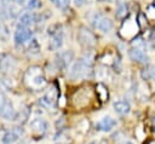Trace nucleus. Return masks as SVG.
I'll list each match as a JSON object with an SVG mask.
<instances>
[{"mask_svg":"<svg viewBox=\"0 0 155 144\" xmlns=\"http://www.w3.org/2000/svg\"><path fill=\"white\" fill-rule=\"evenodd\" d=\"M91 23L93 24V27L97 30H99L102 33H110L113 30V28H114L113 21L110 18H108V17L98 13V12H94L93 13V16L91 18Z\"/></svg>","mask_w":155,"mask_h":144,"instance_id":"4","label":"nucleus"},{"mask_svg":"<svg viewBox=\"0 0 155 144\" xmlns=\"http://www.w3.org/2000/svg\"><path fill=\"white\" fill-rule=\"evenodd\" d=\"M56 102H57V92L54 87H51L40 99H39V104L46 109H52L56 106Z\"/></svg>","mask_w":155,"mask_h":144,"instance_id":"9","label":"nucleus"},{"mask_svg":"<svg viewBox=\"0 0 155 144\" xmlns=\"http://www.w3.org/2000/svg\"><path fill=\"white\" fill-rule=\"evenodd\" d=\"M8 29H7V27L6 25H4V24H0V40H2V41H7V39H8Z\"/></svg>","mask_w":155,"mask_h":144,"instance_id":"20","label":"nucleus"},{"mask_svg":"<svg viewBox=\"0 0 155 144\" xmlns=\"http://www.w3.org/2000/svg\"><path fill=\"white\" fill-rule=\"evenodd\" d=\"M40 2H41L40 0H28L27 4H25V6H24V8H27V10L38 8V7H40V5H41Z\"/></svg>","mask_w":155,"mask_h":144,"instance_id":"19","label":"nucleus"},{"mask_svg":"<svg viewBox=\"0 0 155 144\" xmlns=\"http://www.w3.org/2000/svg\"><path fill=\"white\" fill-rule=\"evenodd\" d=\"M87 144H96L94 142H90V143H87Z\"/></svg>","mask_w":155,"mask_h":144,"instance_id":"29","label":"nucleus"},{"mask_svg":"<svg viewBox=\"0 0 155 144\" xmlns=\"http://www.w3.org/2000/svg\"><path fill=\"white\" fill-rule=\"evenodd\" d=\"M47 122L42 117H35L30 121V129L36 134H42L47 131Z\"/></svg>","mask_w":155,"mask_h":144,"instance_id":"13","label":"nucleus"},{"mask_svg":"<svg viewBox=\"0 0 155 144\" xmlns=\"http://www.w3.org/2000/svg\"><path fill=\"white\" fill-rule=\"evenodd\" d=\"M47 35H50L47 48L50 51H57L63 45V28L61 24L54 23L47 28Z\"/></svg>","mask_w":155,"mask_h":144,"instance_id":"3","label":"nucleus"},{"mask_svg":"<svg viewBox=\"0 0 155 144\" xmlns=\"http://www.w3.org/2000/svg\"><path fill=\"white\" fill-rule=\"evenodd\" d=\"M113 108H114V111L119 115H127L130 111H131V105L127 100H124V99H120V100H116L113 103Z\"/></svg>","mask_w":155,"mask_h":144,"instance_id":"15","label":"nucleus"},{"mask_svg":"<svg viewBox=\"0 0 155 144\" xmlns=\"http://www.w3.org/2000/svg\"><path fill=\"white\" fill-rule=\"evenodd\" d=\"M151 79H154V81H155V68H153V70H151Z\"/></svg>","mask_w":155,"mask_h":144,"instance_id":"26","label":"nucleus"},{"mask_svg":"<svg viewBox=\"0 0 155 144\" xmlns=\"http://www.w3.org/2000/svg\"><path fill=\"white\" fill-rule=\"evenodd\" d=\"M74 59V52L71 50H63L56 53L54 56V64L57 69L65 70Z\"/></svg>","mask_w":155,"mask_h":144,"instance_id":"7","label":"nucleus"},{"mask_svg":"<svg viewBox=\"0 0 155 144\" xmlns=\"http://www.w3.org/2000/svg\"><path fill=\"white\" fill-rule=\"evenodd\" d=\"M85 2H86V0H74V4L76 6H82Z\"/></svg>","mask_w":155,"mask_h":144,"instance_id":"25","label":"nucleus"},{"mask_svg":"<svg viewBox=\"0 0 155 144\" xmlns=\"http://www.w3.org/2000/svg\"><path fill=\"white\" fill-rule=\"evenodd\" d=\"M15 42L16 45H23L27 41H30L33 39V31L30 28H25L22 25H17L15 30Z\"/></svg>","mask_w":155,"mask_h":144,"instance_id":"8","label":"nucleus"},{"mask_svg":"<svg viewBox=\"0 0 155 144\" xmlns=\"http://www.w3.org/2000/svg\"><path fill=\"white\" fill-rule=\"evenodd\" d=\"M151 70H153V68H150V67H147L145 69H143L142 70V77L144 80H150L151 79Z\"/></svg>","mask_w":155,"mask_h":144,"instance_id":"23","label":"nucleus"},{"mask_svg":"<svg viewBox=\"0 0 155 144\" xmlns=\"http://www.w3.org/2000/svg\"><path fill=\"white\" fill-rule=\"evenodd\" d=\"M76 40L79 41V44L86 48L93 47L97 44V39L96 35L93 34V31H91L90 29H87L86 27H80L79 31L76 34Z\"/></svg>","mask_w":155,"mask_h":144,"instance_id":"6","label":"nucleus"},{"mask_svg":"<svg viewBox=\"0 0 155 144\" xmlns=\"http://www.w3.org/2000/svg\"><path fill=\"white\" fill-rule=\"evenodd\" d=\"M122 144H134V143L131 140H125V142H122Z\"/></svg>","mask_w":155,"mask_h":144,"instance_id":"27","label":"nucleus"},{"mask_svg":"<svg viewBox=\"0 0 155 144\" xmlns=\"http://www.w3.org/2000/svg\"><path fill=\"white\" fill-rule=\"evenodd\" d=\"M18 144H29V143H27V142H19Z\"/></svg>","mask_w":155,"mask_h":144,"instance_id":"28","label":"nucleus"},{"mask_svg":"<svg viewBox=\"0 0 155 144\" xmlns=\"http://www.w3.org/2000/svg\"><path fill=\"white\" fill-rule=\"evenodd\" d=\"M154 125H155V117H154Z\"/></svg>","mask_w":155,"mask_h":144,"instance_id":"30","label":"nucleus"},{"mask_svg":"<svg viewBox=\"0 0 155 144\" xmlns=\"http://www.w3.org/2000/svg\"><path fill=\"white\" fill-rule=\"evenodd\" d=\"M51 2H53L57 7H59V8H65V7H68L69 6V2H70V0H50Z\"/></svg>","mask_w":155,"mask_h":144,"instance_id":"22","label":"nucleus"},{"mask_svg":"<svg viewBox=\"0 0 155 144\" xmlns=\"http://www.w3.org/2000/svg\"><path fill=\"white\" fill-rule=\"evenodd\" d=\"M40 50H41V47H40L39 41H38L35 38H33V39L29 41L28 47H27L28 53H29V54H31V56H36V54H39V53H40Z\"/></svg>","mask_w":155,"mask_h":144,"instance_id":"17","label":"nucleus"},{"mask_svg":"<svg viewBox=\"0 0 155 144\" xmlns=\"http://www.w3.org/2000/svg\"><path fill=\"white\" fill-rule=\"evenodd\" d=\"M16 65V61L13 59L12 56L7 54V53H2L0 56V71L1 73H7L10 70H12Z\"/></svg>","mask_w":155,"mask_h":144,"instance_id":"12","label":"nucleus"},{"mask_svg":"<svg viewBox=\"0 0 155 144\" xmlns=\"http://www.w3.org/2000/svg\"><path fill=\"white\" fill-rule=\"evenodd\" d=\"M132 47H137V48H140V50H143V51H145V42L143 41V39H140V38H137V39H134L133 40V42H132Z\"/></svg>","mask_w":155,"mask_h":144,"instance_id":"21","label":"nucleus"},{"mask_svg":"<svg viewBox=\"0 0 155 144\" xmlns=\"http://www.w3.org/2000/svg\"><path fill=\"white\" fill-rule=\"evenodd\" d=\"M94 61V54L91 51H86L78 61L73 63V65L69 69V77L73 81L84 80L86 77H90L92 75V65Z\"/></svg>","mask_w":155,"mask_h":144,"instance_id":"1","label":"nucleus"},{"mask_svg":"<svg viewBox=\"0 0 155 144\" xmlns=\"http://www.w3.org/2000/svg\"><path fill=\"white\" fill-rule=\"evenodd\" d=\"M13 1H15V2L17 4V5H21V6H23V7H24L28 0H13Z\"/></svg>","mask_w":155,"mask_h":144,"instance_id":"24","label":"nucleus"},{"mask_svg":"<svg viewBox=\"0 0 155 144\" xmlns=\"http://www.w3.org/2000/svg\"><path fill=\"white\" fill-rule=\"evenodd\" d=\"M117 8H116V18L121 19L127 15V5H126V0H117L116 2Z\"/></svg>","mask_w":155,"mask_h":144,"instance_id":"18","label":"nucleus"},{"mask_svg":"<svg viewBox=\"0 0 155 144\" xmlns=\"http://www.w3.org/2000/svg\"><path fill=\"white\" fill-rule=\"evenodd\" d=\"M36 22V15L33 12H24L19 19H18V25L25 27V28H30L33 24H35Z\"/></svg>","mask_w":155,"mask_h":144,"instance_id":"16","label":"nucleus"},{"mask_svg":"<svg viewBox=\"0 0 155 144\" xmlns=\"http://www.w3.org/2000/svg\"><path fill=\"white\" fill-rule=\"evenodd\" d=\"M17 129H13V131H7L2 134L1 137V142L4 144H13L15 142H17L18 137L21 134H23V129L22 127H16Z\"/></svg>","mask_w":155,"mask_h":144,"instance_id":"14","label":"nucleus"},{"mask_svg":"<svg viewBox=\"0 0 155 144\" xmlns=\"http://www.w3.org/2000/svg\"><path fill=\"white\" fill-rule=\"evenodd\" d=\"M0 116L5 120H16L17 111L15 110L10 99L0 92Z\"/></svg>","mask_w":155,"mask_h":144,"instance_id":"5","label":"nucleus"},{"mask_svg":"<svg viewBox=\"0 0 155 144\" xmlns=\"http://www.w3.org/2000/svg\"><path fill=\"white\" fill-rule=\"evenodd\" d=\"M24 82L25 85L31 90H39L46 85L45 75L40 67L33 65L27 69L24 74Z\"/></svg>","mask_w":155,"mask_h":144,"instance_id":"2","label":"nucleus"},{"mask_svg":"<svg viewBox=\"0 0 155 144\" xmlns=\"http://www.w3.org/2000/svg\"><path fill=\"white\" fill-rule=\"evenodd\" d=\"M128 56L131 58V61L137 62V63H148L149 57L147 56L145 51L137 48V47H131L128 51Z\"/></svg>","mask_w":155,"mask_h":144,"instance_id":"11","label":"nucleus"},{"mask_svg":"<svg viewBox=\"0 0 155 144\" xmlns=\"http://www.w3.org/2000/svg\"><path fill=\"white\" fill-rule=\"evenodd\" d=\"M116 123H117L116 120L113 119L111 116H104L96 123V129L101 132H110L115 128Z\"/></svg>","mask_w":155,"mask_h":144,"instance_id":"10","label":"nucleus"}]
</instances>
